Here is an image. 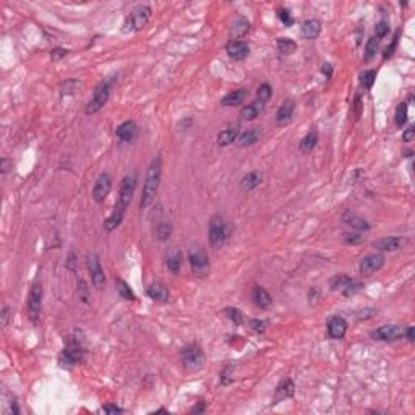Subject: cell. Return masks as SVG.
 <instances>
[{
	"instance_id": "cell-21",
	"label": "cell",
	"mask_w": 415,
	"mask_h": 415,
	"mask_svg": "<svg viewBox=\"0 0 415 415\" xmlns=\"http://www.w3.org/2000/svg\"><path fill=\"white\" fill-rule=\"evenodd\" d=\"M294 391H295V385H294V381L290 380V378H286V380H282V381H281V385L277 386V389H276L274 402H272V404H277V402H281V401H284V399L292 398V396H294Z\"/></svg>"
},
{
	"instance_id": "cell-28",
	"label": "cell",
	"mask_w": 415,
	"mask_h": 415,
	"mask_svg": "<svg viewBox=\"0 0 415 415\" xmlns=\"http://www.w3.org/2000/svg\"><path fill=\"white\" fill-rule=\"evenodd\" d=\"M166 264H167V268H169L170 272L177 274V272L180 271V268H182V251L174 247V249L169 251V255H167Z\"/></svg>"
},
{
	"instance_id": "cell-13",
	"label": "cell",
	"mask_w": 415,
	"mask_h": 415,
	"mask_svg": "<svg viewBox=\"0 0 415 415\" xmlns=\"http://www.w3.org/2000/svg\"><path fill=\"white\" fill-rule=\"evenodd\" d=\"M370 336L375 340H386V342H389V340H396V339H401L404 336V330L396 325H385V326L378 328V330L371 331Z\"/></svg>"
},
{
	"instance_id": "cell-14",
	"label": "cell",
	"mask_w": 415,
	"mask_h": 415,
	"mask_svg": "<svg viewBox=\"0 0 415 415\" xmlns=\"http://www.w3.org/2000/svg\"><path fill=\"white\" fill-rule=\"evenodd\" d=\"M385 264V256L381 253H370L360 263V272L362 274H373V272L380 271Z\"/></svg>"
},
{
	"instance_id": "cell-46",
	"label": "cell",
	"mask_w": 415,
	"mask_h": 415,
	"mask_svg": "<svg viewBox=\"0 0 415 415\" xmlns=\"http://www.w3.org/2000/svg\"><path fill=\"white\" fill-rule=\"evenodd\" d=\"M362 240H363L362 235L357 234V232H347V234H344V242H345V244L355 245V244H360Z\"/></svg>"
},
{
	"instance_id": "cell-7",
	"label": "cell",
	"mask_w": 415,
	"mask_h": 415,
	"mask_svg": "<svg viewBox=\"0 0 415 415\" xmlns=\"http://www.w3.org/2000/svg\"><path fill=\"white\" fill-rule=\"evenodd\" d=\"M109 83H99L96 86V89L94 92H92V97L89 99V102L86 104V109H84V112L86 115H92V114H96L99 112L102 107H104V104L107 102V99H109Z\"/></svg>"
},
{
	"instance_id": "cell-27",
	"label": "cell",
	"mask_w": 415,
	"mask_h": 415,
	"mask_svg": "<svg viewBox=\"0 0 415 415\" xmlns=\"http://www.w3.org/2000/svg\"><path fill=\"white\" fill-rule=\"evenodd\" d=\"M237 138H239V125H231V127L224 128L218 135V145L219 146H229V145H232Z\"/></svg>"
},
{
	"instance_id": "cell-44",
	"label": "cell",
	"mask_w": 415,
	"mask_h": 415,
	"mask_svg": "<svg viewBox=\"0 0 415 415\" xmlns=\"http://www.w3.org/2000/svg\"><path fill=\"white\" fill-rule=\"evenodd\" d=\"M82 84L77 80H68L65 82V84H62V94H72V92H75L78 86Z\"/></svg>"
},
{
	"instance_id": "cell-43",
	"label": "cell",
	"mask_w": 415,
	"mask_h": 415,
	"mask_svg": "<svg viewBox=\"0 0 415 415\" xmlns=\"http://www.w3.org/2000/svg\"><path fill=\"white\" fill-rule=\"evenodd\" d=\"M389 33V23L388 21H380V23H376V26H375V38H385V36Z\"/></svg>"
},
{
	"instance_id": "cell-36",
	"label": "cell",
	"mask_w": 415,
	"mask_h": 415,
	"mask_svg": "<svg viewBox=\"0 0 415 415\" xmlns=\"http://www.w3.org/2000/svg\"><path fill=\"white\" fill-rule=\"evenodd\" d=\"M396 125L399 128H402L407 122V102H401L398 109H396V115H394Z\"/></svg>"
},
{
	"instance_id": "cell-10",
	"label": "cell",
	"mask_w": 415,
	"mask_h": 415,
	"mask_svg": "<svg viewBox=\"0 0 415 415\" xmlns=\"http://www.w3.org/2000/svg\"><path fill=\"white\" fill-rule=\"evenodd\" d=\"M86 266H88L92 286H94L97 290L104 289V286H106V276H104L102 266L99 263V258L96 253H88V255H86Z\"/></svg>"
},
{
	"instance_id": "cell-8",
	"label": "cell",
	"mask_w": 415,
	"mask_h": 415,
	"mask_svg": "<svg viewBox=\"0 0 415 415\" xmlns=\"http://www.w3.org/2000/svg\"><path fill=\"white\" fill-rule=\"evenodd\" d=\"M330 286H331V290H334V292H340L345 297L354 295L355 292H358V290L362 289L360 282L352 279V277H349V276H344V274L334 276L331 279V282H330Z\"/></svg>"
},
{
	"instance_id": "cell-30",
	"label": "cell",
	"mask_w": 415,
	"mask_h": 415,
	"mask_svg": "<svg viewBox=\"0 0 415 415\" xmlns=\"http://www.w3.org/2000/svg\"><path fill=\"white\" fill-rule=\"evenodd\" d=\"M247 97H249V91L242 88V89L229 92V94L222 99V104H224V106H239V104L244 102Z\"/></svg>"
},
{
	"instance_id": "cell-56",
	"label": "cell",
	"mask_w": 415,
	"mask_h": 415,
	"mask_svg": "<svg viewBox=\"0 0 415 415\" xmlns=\"http://www.w3.org/2000/svg\"><path fill=\"white\" fill-rule=\"evenodd\" d=\"M373 315H375V310H370V313H367V310H362V313L358 315V318H360V320H365V318L373 317Z\"/></svg>"
},
{
	"instance_id": "cell-54",
	"label": "cell",
	"mask_w": 415,
	"mask_h": 415,
	"mask_svg": "<svg viewBox=\"0 0 415 415\" xmlns=\"http://www.w3.org/2000/svg\"><path fill=\"white\" fill-rule=\"evenodd\" d=\"M104 412H109V414H120L123 412L120 407L117 406H104Z\"/></svg>"
},
{
	"instance_id": "cell-47",
	"label": "cell",
	"mask_w": 415,
	"mask_h": 415,
	"mask_svg": "<svg viewBox=\"0 0 415 415\" xmlns=\"http://www.w3.org/2000/svg\"><path fill=\"white\" fill-rule=\"evenodd\" d=\"M250 328L255 332H264L266 330V321L264 320H250Z\"/></svg>"
},
{
	"instance_id": "cell-2",
	"label": "cell",
	"mask_w": 415,
	"mask_h": 415,
	"mask_svg": "<svg viewBox=\"0 0 415 415\" xmlns=\"http://www.w3.org/2000/svg\"><path fill=\"white\" fill-rule=\"evenodd\" d=\"M229 235V229L224 218L221 214H214L211 221H209V229H208V239H209V245L213 249H221L224 245V242Z\"/></svg>"
},
{
	"instance_id": "cell-26",
	"label": "cell",
	"mask_w": 415,
	"mask_h": 415,
	"mask_svg": "<svg viewBox=\"0 0 415 415\" xmlns=\"http://www.w3.org/2000/svg\"><path fill=\"white\" fill-rule=\"evenodd\" d=\"M263 109H264V102H261V101L247 104V106L240 110V119L242 120H255L256 117L261 114Z\"/></svg>"
},
{
	"instance_id": "cell-58",
	"label": "cell",
	"mask_w": 415,
	"mask_h": 415,
	"mask_svg": "<svg viewBox=\"0 0 415 415\" xmlns=\"http://www.w3.org/2000/svg\"><path fill=\"white\" fill-rule=\"evenodd\" d=\"M354 104H355V115H358V114H360V96L355 97V102Z\"/></svg>"
},
{
	"instance_id": "cell-4",
	"label": "cell",
	"mask_w": 415,
	"mask_h": 415,
	"mask_svg": "<svg viewBox=\"0 0 415 415\" xmlns=\"http://www.w3.org/2000/svg\"><path fill=\"white\" fill-rule=\"evenodd\" d=\"M135 188H136V174L133 172V174L123 177L120 191H119V198H117V203H115V211L125 214L127 208L130 206V203L133 200Z\"/></svg>"
},
{
	"instance_id": "cell-1",
	"label": "cell",
	"mask_w": 415,
	"mask_h": 415,
	"mask_svg": "<svg viewBox=\"0 0 415 415\" xmlns=\"http://www.w3.org/2000/svg\"><path fill=\"white\" fill-rule=\"evenodd\" d=\"M161 174H163V161H161V156H156L151 161V164L148 167V172H146L143 191H141V200H140L141 209L150 208L151 203L154 201V198H156L159 183H161Z\"/></svg>"
},
{
	"instance_id": "cell-16",
	"label": "cell",
	"mask_w": 415,
	"mask_h": 415,
	"mask_svg": "<svg viewBox=\"0 0 415 415\" xmlns=\"http://www.w3.org/2000/svg\"><path fill=\"white\" fill-rule=\"evenodd\" d=\"M328 334L332 339H342L345 336V331H347V321H345L342 317H331L328 320Z\"/></svg>"
},
{
	"instance_id": "cell-42",
	"label": "cell",
	"mask_w": 415,
	"mask_h": 415,
	"mask_svg": "<svg viewBox=\"0 0 415 415\" xmlns=\"http://www.w3.org/2000/svg\"><path fill=\"white\" fill-rule=\"evenodd\" d=\"M78 297L82 299L83 303H89V292H88V286L83 279L78 281Z\"/></svg>"
},
{
	"instance_id": "cell-12",
	"label": "cell",
	"mask_w": 415,
	"mask_h": 415,
	"mask_svg": "<svg viewBox=\"0 0 415 415\" xmlns=\"http://www.w3.org/2000/svg\"><path fill=\"white\" fill-rule=\"evenodd\" d=\"M110 188H112V178H110L107 172H102V174L97 177L94 188H92V200L96 203H104L107 195L110 193Z\"/></svg>"
},
{
	"instance_id": "cell-31",
	"label": "cell",
	"mask_w": 415,
	"mask_h": 415,
	"mask_svg": "<svg viewBox=\"0 0 415 415\" xmlns=\"http://www.w3.org/2000/svg\"><path fill=\"white\" fill-rule=\"evenodd\" d=\"M259 136H261V132H259V128H250V130H247L245 133H242V135L239 136V146L245 148V146L255 145L256 141L259 140Z\"/></svg>"
},
{
	"instance_id": "cell-29",
	"label": "cell",
	"mask_w": 415,
	"mask_h": 415,
	"mask_svg": "<svg viewBox=\"0 0 415 415\" xmlns=\"http://www.w3.org/2000/svg\"><path fill=\"white\" fill-rule=\"evenodd\" d=\"M250 31V23L245 18H239L235 20L232 28H231V36L234 38V41H237L239 38H244V36Z\"/></svg>"
},
{
	"instance_id": "cell-40",
	"label": "cell",
	"mask_w": 415,
	"mask_h": 415,
	"mask_svg": "<svg viewBox=\"0 0 415 415\" xmlns=\"http://www.w3.org/2000/svg\"><path fill=\"white\" fill-rule=\"evenodd\" d=\"M226 317L234 321L235 325H242L244 323V315L239 308H226Z\"/></svg>"
},
{
	"instance_id": "cell-37",
	"label": "cell",
	"mask_w": 415,
	"mask_h": 415,
	"mask_svg": "<svg viewBox=\"0 0 415 415\" xmlns=\"http://www.w3.org/2000/svg\"><path fill=\"white\" fill-rule=\"evenodd\" d=\"M170 234H172V226L167 224V222H163V224H159L158 229H156V237H158L161 242H166L167 239L170 237Z\"/></svg>"
},
{
	"instance_id": "cell-39",
	"label": "cell",
	"mask_w": 415,
	"mask_h": 415,
	"mask_svg": "<svg viewBox=\"0 0 415 415\" xmlns=\"http://www.w3.org/2000/svg\"><path fill=\"white\" fill-rule=\"evenodd\" d=\"M378 44H380V39L378 38H370L368 42H367V47H365V59H371L373 55L376 54V49H378Z\"/></svg>"
},
{
	"instance_id": "cell-57",
	"label": "cell",
	"mask_w": 415,
	"mask_h": 415,
	"mask_svg": "<svg viewBox=\"0 0 415 415\" xmlns=\"http://www.w3.org/2000/svg\"><path fill=\"white\" fill-rule=\"evenodd\" d=\"M404 332H406V336H407V339L411 340V342H414V328L412 326H409V328H406L404 330Z\"/></svg>"
},
{
	"instance_id": "cell-45",
	"label": "cell",
	"mask_w": 415,
	"mask_h": 415,
	"mask_svg": "<svg viewBox=\"0 0 415 415\" xmlns=\"http://www.w3.org/2000/svg\"><path fill=\"white\" fill-rule=\"evenodd\" d=\"M231 375H234V367H231V365H229V367H226L224 370H222V373H221V383L222 385H231V383L234 381V376H231Z\"/></svg>"
},
{
	"instance_id": "cell-34",
	"label": "cell",
	"mask_w": 415,
	"mask_h": 415,
	"mask_svg": "<svg viewBox=\"0 0 415 415\" xmlns=\"http://www.w3.org/2000/svg\"><path fill=\"white\" fill-rule=\"evenodd\" d=\"M277 49H279L281 54L290 55L297 51V44H295V41H292L290 38H279L277 39Z\"/></svg>"
},
{
	"instance_id": "cell-32",
	"label": "cell",
	"mask_w": 415,
	"mask_h": 415,
	"mask_svg": "<svg viewBox=\"0 0 415 415\" xmlns=\"http://www.w3.org/2000/svg\"><path fill=\"white\" fill-rule=\"evenodd\" d=\"M317 143H318V133L315 132V130H312V132H308L302 138V141H300V151L305 153V154L312 153L315 148H317Z\"/></svg>"
},
{
	"instance_id": "cell-59",
	"label": "cell",
	"mask_w": 415,
	"mask_h": 415,
	"mask_svg": "<svg viewBox=\"0 0 415 415\" xmlns=\"http://www.w3.org/2000/svg\"><path fill=\"white\" fill-rule=\"evenodd\" d=\"M203 411H204V404H203V402H201V404L198 406V407H195V409H193V411H191V412H193V414H198V412H203Z\"/></svg>"
},
{
	"instance_id": "cell-11",
	"label": "cell",
	"mask_w": 415,
	"mask_h": 415,
	"mask_svg": "<svg viewBox=\"0 0 415 415\" xmlns=\"http://www.w3.org/2000/svg\"><path fill=\"white\" fill-rule=\"evenodd\" d=\"M188 261L191 264V269L196 274L200 272H206V269L209 268V259L204 249H201L200 245H191L188 250Z\"/></svg>"
},
{
	"instance_id": "cell-50",
	"label": "cell",
	"mask_w": 415,
	"mask_h": 415,
	"mask_svg": "<svg viewBox=\"0 0 415 415\" xmlns=\"http://www.w3.org/2000/svg\"><path fill=\"white\" fill-rule=\"evenodd\" d=\"M68 54L67 49H62V47H57V49H54V51L51 52V59L52 62H59L62 57H65V55Z\"/></svg>"
},
{
	"instance_id": "cell-35",
	"label": "cell",
	"mask_w": 415,
	"mask_h": 415,
	"mask_svg": "<svg viewBox=\"0 0 415 415\" xmlns=\"http://www.w3.org/2000/svg\"><path fill=\"white\" fill-rule=\"evenodd\" d=\"M115 284H117V290H119V294H120V297L122 299H125V300H135L136 297H135V294H133V290L130 289V286L128 284L123 281V279H115Z\"/></svg>"
},
{
	"instance_id": "cell-3",
	"label": "cell",
	"mask_w": 415,
	"mask_h": 415,
	"mask_svg": "<svg viewBox=\"0 0 415 415\" xmlns=\"http://www.w3.org/2000/svg\"><path fill=\"white\" fill-rule=\"evenodd\" d=\"M151 13L153 11L148 5H138V7H135L132 13H130V16L125 20V23H123L122 31L123 33H130V31L143 29L146 24L150 23Z\"/></svg>"
},
{
	"instance_id": "cell-48",
	"label": "cell",
	"mask_w": 415,
	"mask_h": 415,
	"mask_svg": "<svg viewBox=\"0 0 415 415\" xmlns=\"http://www.w3.org/2000/svg\"><path fill=\"white\" fill-rule=\"evenodd\" d=\"M279 20L286 24V26H290V24L294 23V20H292V16H290V11L289 10H286V8H279Z\"/></svg>"
},
{
	"instance_id": "cell-23",
	"label": "cell",
	"mask_w": 415,
	"mask_h": 415,
	"mask_svg": "<svg viewBox=\"0 0 415 415\" xmlns=\"http://www.w3.org/2000/svg\"><path fill=\"white\" fill-rule=\"evenodd\" d=\"M294 109H295V104L294 101H284L282 106L277 109V114H276V122L279 123V125H286V123L290 122L294 115Z\"/></svg>"
},
{
	"instance_id": "cell-38",
	"label": "cell",
	"mask_w": 415,
	"mask_h": 415,
	"mask_svg": "<svg viewBox=\"0 0 415 415\" xmlns=\"http://www.w3.org/2000/svg\"><path fill=\"white\" fill-rule=\"evenodd\" d=\"M376 78V70H365L360 75V83L363 88H371Z\"/></svg>"
},
{
	"instance_id": "cell-20",
	"label": "cell",
	"mask_w": 415,
	"mask_h": 415,
	"mask_svg": "<svg viewBox=\"0 0 415 415\" xmlns=\"http://www.w3.org/2000/svg\"><path fill=\"white\" fill-rule=\"evenodd\" d=\"M302 38L303 39H317L320 33H321V23L315 18H310V20H305L302 23Z\"/></svg>"
},
{
	"instance_id": "cell-25",
	"label": "cell",
	"mask_w": 415,
	"mask_h": 415,
	"mask_svg": "<svg viewBox=\"0 0 415 415\" xmlns=\"http://www.w3.org/2000/svg\"><path fill=\"white\" fill-rule=\"evenodd\" d=\"M342 221L347 226H350L352 229H355V231H368V229H370V224L362 218V216H358L355 213H350V211L344 213Z\"/></svg>"
},
{
	"instance_id": "cell-55",
	"label": "cell",
	"mask_w": 415,
	"mask_h": 415,
	"mask_svg": "<svg viewBox=\"0 0 415 415\" xmlns=\"http://www.w3.org/2000/svg\"><path fill=\"white\" fill-rule=\"evenodd\" d=\"M321 72L325 73L326 78H331V75H332V67H331L330 64H325V67L321 68Z\"/></svg>"
},
{
	"instance_id": "cell-17",
	"label": "cell",
	"mask_w": 415,
	"mask_h": 415,
	"mask_svg": "<svg viewBox=\"0 0 415 415\" xmlns=\"http://www.w3.org/2000/svg\"><path fill=\"white\" fill-rule=\"evenodd\" d=\"M115 135L122 143H132L136 138V135H138V127H136L133 120H127L122 125H119V128L115 130Z\"/></svg>"
},
{
	"instance_id": "cell-49",
	"label": "cell",
	"mask_w": 415,
	"mask_h": 415,
	"mask_svg": "<svg viewBox=\"0 0 415 415\" xmlns=\"http://www.w3.org/2000/svg\"><path fill=\"white\" fill-rule=\"evenodd\" d=\"M398 39H399V33L394 36V39H393V42L391 44H389L386 49H385V54H383V59H388V57H391V55L394 54V51H396V47H398Z\"/></svg>"
},
{
	"instance_id": "cell-9",
	"label": "cell",
	"mask_w": 415,
	"mask_h": 415,
	"mask_svg": "<svg viewBox=\"0 0 415 415\" xmlns=\"http://www.w3.org/2000/svg\"><path fill=\"white\" fill-rule=\"evenodd\" d=\"M84 358V350H83V345L78 342V340H72L70 344H68V347L62 352L60 355V365L62 367H75V365L82 363Z\"/></svg>"
},
{
	"instance_id": "cell-22",
	"label": "cell",
	"mask_w": 415,
	"mask_h": 415,
	"mask_svg": "<svg viewBox=\"0 0 415 415\" xmlns=\"http://www.w3.org/2000/svg\"><path fill=\"white\" fill-rule=\"evenodd\" d=\"M261 182H263V174L259 170H253V172H250V174H247L244 178H242L240 188H242V191H247V193H249V191L259 187V183Z\"/></svg>"
},
{
	"instance_id": "cell-15",
	"label": "cell",
	"mask_w": 415,
	"mask_h": 415,
	"mask_svg": "<svg viewBox=\"0 0 415 415\" xmlns=\"http://www.w3.org/2000/svg\"><path fill=\"white\" fill-rule=\"evenodd\" d=\"M226 52L234 60H244L250 52V46L244 41H234L231 39L226 44Z\"/></svg>"
},
{
	"instance_id": "cell-24",
	"label": "cell",
	"mask_w": 415,
	"mask_h": 415,
	"mask_svg": "<svg viewBox=\"0 0 415 415\" xmlns=\"http://www.w3.org/2000/svg\"><path fill=\"white\" fill-rule=\"evenodd\" d=\"M148 295L150 299H153L154 302H167L169 300V290L164 286L163 282H153L150 287H148Z\"/></svg>"
},
{
	"instance_id": "cell-5",
	"label": "cell",
	"mask_w": 415,
	"mask_h": 415,
	"mask_svg": "<svg viewBox=\"0 0 415 415\" xmlns=\"http://www.w3.org/2000/svg\"><path fill=\"white\" fill-rule=\"evenodd\" d=\"M180 360H182V365L188 371H196V370H200L203 367L204 354H203V350H201L200 345L190 344V345H187V347L182 349Z\"/></svg>"
},
{
	"instance_id": "cell-19",
	"label": "cell",
	"mask_w": 415,
	"mask_h": 415,
	"mask_svg": "<svg viewBox=\"0 0 415 415\" xmlns=\"http://www.w3.org/2000/svg\"><path fill=\"white\" fill-rule=\"evenodd\" d=\"M251 299H253V302H255V305L258 308H261V310H266V308H269L272 305V297L269 295L268 290L263 289V287H259V286L253 287Z\"/></svg>"
},
{
	"instance_id": "cell-51",
	"label": "cell",
	"mask_w": 415,
	"mask_h": 415,
	"mask_svg": "<svg viewBox=\"0 0 415 415\" xmlns=\"http://www.w3.org/2000/svg\"><path fill=\"white\" fill-rule=\"evenodd\" d=\"M414 135H415V128L411 125V127H409V128L406 130V132H404V135H402V140H404L406 143H411V141L414 140Z\"/></svg>"
},
{
	"instance_id": "cell-6",
	"label": "cell",
	"mask_w": 415,
	"mask_h": 415,
	"mask_svg": "<svg viewBox=\"0 0 415 415\" xmlns=\"http://www.w3.org/2000/svg\"><path fill=\"white\" fill-rule=\"evenodd\" d=\"M42 310V286L41 282H34L31 286L28 295V317L33 323H38Z\"/></svg>"
},
{
	"instance_id": "cell-52",
	"label": "cell",
	"mask_w": 415,
	"mask_h": 415,
	"mask_svg": "<svg viewBox=\"0 0 415 415\" xmlns=\"http://www.w3.org/2000/svg\"><path fill=\"white\" fill-rule=\"evenodd\" d=\"M0 164H2V166H0V169H2V174H7V172L11 169V166H13V163H11L8 158H3Z\"/></svg>"
},
{
	"instance_id": "cell-18",
	"label": "cell",
	"mask_w": 415,
	"mask_h": 415,
	"mask_svg": "<svg viewBox=\"0 0 415 415\" xmlns=\"http://www.w3.org/2000/svg\"><path fill=\"white\" fill-rule=\"evenodd\" d=\"M406 244H407L406 237H385V239L376 240L373 247L376 250H381V251H394V250L402 249Z\"/></svg>"
},
{
	"instance_id": "cell-33",
	"label": "cell",
	"mask_w": 415,
	"mask_h": 415,
	"mask_svg": "<svg viewBox=\"0 0 415 415\" xmlns=\"http://www.w3.org/2000/svg\"><path fill=\"white\" fill-rule=\"evenodd\" d=\"M122 221H123V213H119V211H112V214L109 216V218L104 221V226H102V229H104V232H112V231H115L117 227H119L120 224H122Z\"/></svg>"
},
{
	"instance_id": "cell-53",
	"label": "cell",
	"mask_w": 415,
	"mask_h": 415,
	"mask_svg": "<svg viewBox=\"0 0 415 415\" xmlns=\"http://www.w3.org/2000/svg\"><path fill=\"white\" fill-rule=\"evenodd\" d=\"M8 318H10V307L5 305L2 308V325L3 326H8Z\"/></svg>"
},
{
	"instance_id": "cell-41",
	"label": "cell",
	"mask_w": 415,
	"mask_h": 415,
	"mask_svg": "<svg viewBox=\"0 0 415 415\" xmlns=\"http://www.w3.org/2000/svg\"><path fill=\"white\" fill-rule=\"evenodd\" d=\"M256 96H258V101H261V102L269 101V97L272 96V88H271V86H269L268 83H264V84H261V86L258 88Z\"/></svg>"
}]
</instances>
